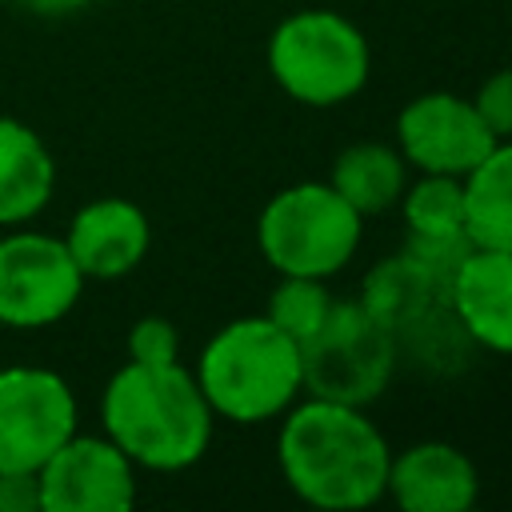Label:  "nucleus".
Segmentation results:
<instances>
[{
  "label": "nucleus",
  "mask_w": 512,
  "mask_h": 512,
  "mask_svg": "<svg viewBox=\"0 0 512 512\" xmlns=\"http://www.w3.org/2000/svg\"><path fill=\"white\" fill-rule=\"evenodd\" d=\"M404 512H468L480 496V476L468 452L448 440H420L392 452L388 492Z\"/></svg>",
  "instance_id": "obj_13"
},
{
  "label": "nucleus",
  "mask_w": 512,
  "mask_h": 512,
  "mask_svg": "<svg viewBox=\"0 0 512 512\" xmlns=\"http://www.w3.org/2000/svg\"><path fill=\"white\" fill-rule=\"evenodd\" d=\"M452 304L476 348L512 356V252L472 248L452 272Z\"/></svg>",
  "instance_id": "obj_14"
},
{
  "label": "nucleus",
  "mask_w": 512,
  "mask_h": 512,
  "mask_svg": "<svg viewBox=\"0 0 512 512\" xmlns=\"http://www.w3.org/2000/svg\"><path fill=\"white\" fill-rule=\"evenodd\" d=\"M464 220L476 248L512 252V140H496L464 176Z\"/></svg>",
  "instance_id": "obj_17"
},
{
  "label": "nucleus",
  "mask_w": 512,
  "mask_h": 512,
  "mask_svg": "<svg viewBox=\"0 0 512 512\" xmlns=\"http://www.w3.org/2000/svg\"><path fill=\"white\" fill-rule=\"evenodd\" d=\"M84 292V272L60 236L12 228L0 236V324L16 332L64 320Z\"/></svg>",
  "instance_id": "obj_8"
},
{
  "label": "nucleus",
  "mask_w": 512,
  "mask_h": 512,
  "mask_svg": "<svg viewBox=\"0 0 512 512\" xmlns=\"http://www.w3.org/2000/svg\"><path fill=\"white\" fill-rule=\"evenodd\" d=\"M332 292L324 288V280H316V276H280V284L272 288V296H268V320L276 324V328H284L296 344L328 316V308H332Z\"/></svg>",
  "instance_id": "obj_19"
},
{
  "label": "nucleus",
  "mask_w": 512,
  "mask_h": 512,
  "mask_svg": "<svg viewBox=\"0 0 512 512\" xmlns=\"http://www.w3.org/2000/svg\"><path fill=\"white\" fill-rule=\"evenodd\" d=\"M196 384L216 416L232 424H264L284 416L304 392L300 344L268 316H240L204 344Z\"/></svg>",
  "instance_id": "obj_3"
},
{
  "label": "nucleus",
  "mask_w": 512,
  "mask_h": 512,
  "mask_svg": "<svg viewBox=\"0 0 512 512\" xmlns=\"http://www.w3.org/2000/svg\"><path fill=\"white\" fill-rule=\"evenodd\" d=\"M360 216H380L392 204H400V192L408 184V160L400 156V148L392 144H376V140H360L352 148H344L332 164V180H328Z\"/></svg>",
  "instance_id": "obj_16"
},
{
  "label": "nucleus",
  "mask_w": 512,
  "mask_h": 512,
  "mask_svg": "<svg viewBox=\"0 0 512 512\" xmlns=\"http://www.w3.org/2000/svg\"><path fill=\"white\" fill-rule=\"evenodd\" d=\"M400 212L408 240H456L468 236L464 220V180L460 176H436L420 172L416 184H404ZM472 240V236H468Z\"/></svg>",
  "instance_id": "obj_18"
},
{
  "label": "nucleus",
  "mask_w": 512,
  "mask_h": 512,
  "mask_svg": "<svg viewBox=\"0 0 512 512\" xmlns=\"http://www.w3.org/2000/svg\"><path fill=\"white\" fill-rule=\"evenodd\" d=\"M0 512H40L36 472H0Z\"/></svg>",
  "instance_id": "obj_22"
},
{
  "label": "nucleus",
  "mask_w": 512,
  "mask_h": 512,
  "mask_svg": "<svg viewBox=\"0 0 512 512\" xmlns=\"http://www.w3.org/2000/svg\"><path fill=\"white\" fill-rule=\"evenodd\" d=\"M472 104H476L480 120L488 124V132H492L496 140H512V68L492 72V76L476 88Z\"/></svg>",
  "instance_id": "obj_21"
},
{
  "label": "nucleus",
  "mask_w": 512,
  "mask_h": 512,
  "mask_svg": "<svg viewBox=\"0 0 512 512\" xmlns=\"http://www.w3.org/2000/svg\"><path fill=\"white\" fill-rule=\"evenodd\" d=\"M40 512H124L136 504V464L108 436L72 432L40 468Z\"/></svg>",
  "instance_id": "obj_11"
},
{
  "label": "nucleus",
  "mask_w": 512,
  "mask_h": 512,
  "mask_svg": "<svg viewBox=\"0 0 512 512\" xmlns=\"http://www.w3.org/2000/svg\"><path fill=\"white\" fill-rule=\"evenodd\" d=\"M396 360L392 332L360 300H332L328 316L300 340L304 392L356 408H368L388 388Z\"/></svg>",
  "instance_id": "obj_7"
},
{
  "label": "nucleus",
  "mask_w": 512,
  "mask_h": 512,
  "mask_svg": "<svg viewBox=\"0 0 512 512\" xmlns=\"http://www.w3.org/2000/svg\"><path fill=\"white\" fill-rule=\"evenodd\" d=\"M360 304L392 332L396 352L420 360L428 372H456L476 348L456 316L452 276L408 248L368 268Z\"/></svg>",
  "instance_id": "obj_4"
},
{
  "label": "nucleus",
  "mask_w": 512,
  "mask_h": 512,
  "mask_svg": "<svg viewBox=\"0 0 512 512\" xmlns=\"http://www.w3.org/2000/svg\"><path fill=\"white\" fill-rule=\"evenodd\" d=\"M56 188V160L24 120L0 116V224L16 228L44 212Z\"/></svg>",
  "instance_id": "obj_15"
},
{
  "label": "nucleus",
  "mask_w": 512,
  "mask_h": 512,
  "mask_svg": "<svg viewBox=\"0 0 512 512\" xmlns=\"http://www.w3.org/2000/svg\"><path fill=\"white\" fill-rule=\"evenodd\" d=\"M128 360L140 364H172L180 360V332L164 316H140L128 328Z\"/></svg>",
  "instance_id": "obj_20"
},
{
  "label": "nucleus",
  "mask_w": 512,
  "mask_h": 512,
  "mask_svg": "<svg viewBox=\"0 0 512 512\" xmlns=\"http://www.w3.org/2000/svg\"><path fill=\"white\" fill-rule=\"evenodd\" d=\"M100 424L136 468L180 472L208 452L216 412L208 408L196 372H188L180 360H128L104 384Z\"/></svg>",
  "instance_id": "obj_2"
},
{
  "label": "nucleus",
  "mask_w": 512,
  "mask_h": 512,
  "mask_svg": "<svg viewBox=\"0 0 512 512\" xmlns=\"http://www.w3.org/2000/svg\"><path fill=\"white\" fill-rule=\"evenodd\" d=\"M364 216L320 180L280 188L256 220L260 256L280 276H336L360 248Z\"/></svg>",
  "instance_id": "obj_6"
},
{
  "label": "nucleus",
  "mask_w": 512,
  "mask_h": 512,
  "mask_svg": "<svg viewBox=\"0 0 512 512\" xmlns=\"http://www.w3.org/2000/svg\"><path fill=\"white\" fill-rule=\"evenodd\" d=\"M76 432V396L52 368H0V472H36Z\"/></svg>",
  "instance_id": "obj_9"
},
{
  "label": "nucleus",
  "mask_w": 512,
  "mask_h": 512,
  "mask_svg": "<svg viewBox=\"0 0 512 512\" xmlns=\"http://www.w3.org/2000/svg\"><path fill=\"white\" fill-rule=\"evenodd\" d=\"M276 460L300 500L328 512H356L388 492L392 448L364 408L308 396L284 412Z\"/></svg>",
  "instance_id": "obj_1"
},
{
  "label": "nucleus",
  "mask_w": 512,
  "mask_h": 512,
  "mask_svg": "<svg viewBox=\"0 0 512 512\" xmlns=\"http://www.w3.org/2000/svg\"><path fill=\"white\" fill-rule=\"evenodd\" d=\"M492 144L496 136L480 120L472 96L424 92L408 100L396 116V148L416 172L464 180L492 152Z\"/></svg>",
  "instance_id": "obj_10"
},
{
  "label": "nucleus",
  "mask_w": 512,
  "mask_h": 512,
  "mask_svg": "<svg viewBox=\"0 0 512 512\" xmlns=\"http://www.w3.org/2000/svg\"><path fill=\"white\" fill-rule=\"evenodd\" d=\"M268 72L292 100L308 108H336L368 84L372 48L348 16L304 8L272 28Z\"/></svg>",
  "instance_id": "obj_5"
},
{
  "label": "nucleus",
  "mask_w": 512,
  "mask_h": 512,
  "mask_svg": "<svg viewBox=\"0 0 512 512\" xmlns=\"http://www.w3.org/2000/svg\"><path fill=\"white\" fill-rule=\"evenodd\" d=\"M16 4H24L28 12H40V16H68V12L88 8L92 0H16Z\"/></svg>",
  "instance_id": "obj_23"
},
{
  "label": "nucleus",
  "mask_w": 512,
  "mask_h": 512,
  "mask_svg": "<svg viewBox=\"0 0 512 512\" xmlns=\"http://www.w3.org/2000/svg\"><path fill=\"white\" fill-rule=\"evenodd\" d=\"M60 240L76 260V268L84 272V280H116L128 276L148 256L152 224L140 204L124 196H100L72 216Z\"/></svg>",
  "instance_id": "obj_12"
}]
</instances>
